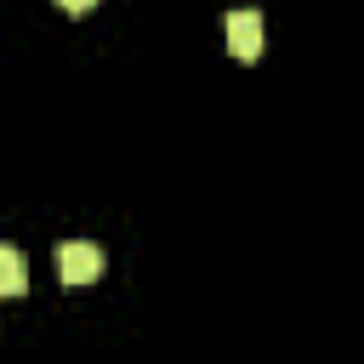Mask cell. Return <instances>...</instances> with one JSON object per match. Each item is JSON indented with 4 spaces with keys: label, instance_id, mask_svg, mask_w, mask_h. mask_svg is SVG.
<instances>
[{
    "label": "cell",
    "instance_id": "obj_1",
    "mask_svg": "<svg viewBox=\"0 0 364 364\" xmlns=\"http://www.w3.org/2000/svg\"><path fill=\"white\" fill-rule=\"evenodd\" d=\"M57 273H63V284H97L102 279V245H91V239L57 245Z\"/></svg>",
    "mask_w": 364,
    "mask_h": 364
},
{
    "label": "cell",
    "instance_id": "obj_2",
    "mask_svg": "<svg viewBox=\"0 0 364 364\" xmlns=\"http://www.w3.org/2000/svg\"><path fill=\"white\" fill-rule=\"evenodd\" d=\"M222 40H228V51L239 57V63H256L262 57V11H228L222 17Z\"/></svg>",
    "mask_w": 364,
    "mask_h": 364
},
{
    "label": "cell",
    "instance_id": "obj_3",
    "mask_svg": "<svg viewBox=\"0 0 364 364\" xmlns=\"http://www.w3.org/2000/svg\"><path fill=\"white\" fill-rule=\"evenodd\" d=\"M28 290V262L17 245H0V296H23Z\"/></svg>",
    "mask_w": 364,
    "mask_h": 364
},
{
    "label": "cell",
    "instance_id": "obj_4",
    "mask_svg": "<svg viewBox=\"0 0 364 364\" xmlns=\"http://www.w3.org/2000/svg\"><path fill=\"white\" fill-rule=\"evenodd\" d=\"M57 6H63V11H74V17H85V11H91L97 0H57Z\"/></svg>",
    "mask_w": 364,
    "mask_h": 364
}]
</instances>
